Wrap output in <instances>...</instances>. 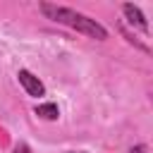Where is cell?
Listing matches in <instances>:
<instances>
[{
  "instance_id": "obj_4",
  "label": "cell",
  "mask_w": 153,
  "mask_h": 153,
  "mask_svg": "<svg viewBox=\"0 0 153 153\" xmlns=\"http://www.w3.org/2000/svg\"><path fill=\"white\" fill-rule=\"evenodd\" d=\"M36 115L43 117V120H57L60 110H57L55 103H41V105H36Z\"/></svg>"
},
{
  "instance_id": "obj_1",
  "label": "cell",
  "mask_w": 153,
  "mask_h": 153,
  "mask_svg": "<svg viewBox=\"0 0 153 153\" xmlns=\"http://www.w3.org/2000/svg\"><path fill=\"white\" fill-rule=\"evenodd\" d=\"M41 12L48 19H53L57 24H65V26H69V29L88 36V38H96V41H105L108 38V29L103 24H98L96 19L81 14V12L72 10V7H62V5H53V2H41Z\"/></svg>"
},
{
  "instance_id": "obj_2",
  "label": "cell",
  "mask_w": 153,
  "mask_h": 153,
  "mask_svg": "<svg viewBox=\"0 0 153 153\" xmlns=\"http://www.w3.org/2000/svg\"><path fill=\"white\" fill-rule=\"evenodd\" d=\"M17 79H19L22 88H24L29 96H33V98L45 96V86H43V81H41L36 74H31L29 69H19V72H17Z\"/></svg>"
},
{
  "instance_id": "obj_3",
  "label": "cell",
  "mask_w": 153,
  "mask_h": 153,
  "mask_svg": "<svg viewBox=\"0 0 153 153\" xmlns=\"http://www.w3.org/2000/svg\"><path fill=\"white\" fill-rule=\"evenodd\" d=\"M122 12H124V17H127V22L134 26V29H139L141 33H148V22H146V14L136 7V5H131V2H124L122 5Z\"/></svg>"
},
{
  "instance_id": "obj_7",
  "label": "cell",
  "mask_w": 153,
  "mask_h": 153,
  "mask_svg": "<svg viewBox=\"0 0 153 153\" xmlns=\"http://www.w3.org/2000/svg\"><path fill=\"white\" fill-rule=\"evenodd\" d=\"M69 153H84V151H69Z\"/></svg>"
},
{
  "instance_id": "obj_6",
  "label": "cell",
  "mask_w": 153,
  "mask_h": 153,
  "mask_svg": "<svg viewBox=\"0 0 153 153\" xmlns=\"http://www.w3.org/2000/svg\"><path fill=\"white\" fill-rule=\"evenodd\" d=\"M14 153H31V148H29V146H26V143H19V146H17V151H14Z\"/></svg>"
},
{
  "instance_id": "obj_5",
  "label": "cell",
  "mask_w": 153,
  "mask_h": 153,
  "mask_svg": "<svg viewBox=\"0 0 153 153\" xmlns=\"http://www.w3.org/2000/svg\"><path fill=\"white\" fill-rule=\"evenodd\" d=\"M146 151H148V148H146L143 143H136V146H134V148H131L129 153H146Z\"/></svg>"
}]
</instances>
